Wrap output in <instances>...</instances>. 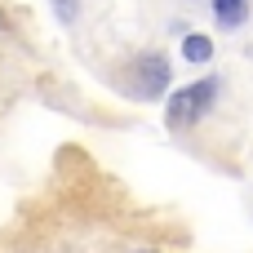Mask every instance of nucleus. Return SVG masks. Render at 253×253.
Masks as SVG:
<instances>
[{
	"mask_svg": "<svg viewBox=\"0 0 253 253\" xmlns=\"http://www.w3.org/2000/svg\"><path fill=\"white\" fill-rule=\"evenodd\" d=\"M165 84H169V62L160 53L138 58V67H133V93L151 102V98H165Z\"/></svg>",
	"mask_w": 253,
	"mask_h": 253,
	"instance_id": "f03ea898",
	"label": "nucleus"
},
{
	"mask_svg": "<svg viewBox=\"0 0 253 253\" xmlns=\"http://www.w3.org/2000/svg\"><path fill=\"white\" fill-rule=\"evenodd\" d=\"M213 13H218V22H222L227 31H236V27L249 18V0H213Z\"/></svg>",
	"mask_w": 253,
	"mask_h": 253,
	"instance_id": "7ed1b4c3",
	"label": "nucleus"
},
{
	"mask_svg": "<svg viewBox=\"0 0 253 253\" xmlns=\"http://www.w3.org/2000/svg\"><path fill=\"white\" fill-rule=\"evenodd\" d=\"M53 9H58L62 22H76V9H80V4H76V0H53Z\"/></svg>",
	"mask_w": 253,
	"mask_h": 253,
	"instance_id": "39448f33",
	"label": "nucleus"
},
{
	"mask_svg": "<svg viewBox=\"0 0 253 253\" xmlns=\"http://www.w3.org/2000/svg\"><path fill=\"white\" fill-rule=\"evenodd\" d=\"M182 58H187V62H209V58H213V40L200 36V31L182 36Z\"/></svg>",
	"mask_w": 253,
	"mask_h": 253,
	"instance_id": "20e7f679",
	"label": "nucleus"
},
{
	"mask_svg": "<svg viewBox=\"0 0 253 253\" xmlns=\"http://www.w3.org/2000/svg\"><path fill=\"white\" fill-rule=\"evenodd\" d=\"M133 253H160V249H133Z\"/></svg>",
	"mask_w": 253,
	"mask_h": 253,
	"instance_id": "423d86ee",
	"label": "nucleus"
},
{
	"mask_svg": "<svg viewBox=\"0 0 253 253\" xmlns=\"http://www.w3.org/2000/svg\"><path fill=\"white\" fill-rule=\"evenodd\" d=\"M218 93H222V80H218V76L191 80V84L173 89L169 102H165V125H169V129H191V125H200V120L213 111Z\"/></svg>",
	"mask_w": 253,
	"mask_h": 253,
	"instance_id": "f257e3e1",
	"label": "nucleus"
}]
</instances>
